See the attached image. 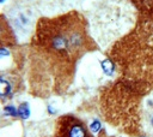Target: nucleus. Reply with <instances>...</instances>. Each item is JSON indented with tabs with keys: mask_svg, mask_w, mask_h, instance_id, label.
Instances as JSON below:
<instances>
[{
	"mask_svg": "<svg viewBox=\"0 0 153 137\" xmlns=\"http://www.w3.org/2000/svg\"><path fill=\"white\" fill-rule=\"evenodd\" d=\"M95 48L87 22L79 12L41 18L30 43V80L35 94H62L73 81L77 63Z\"/></svg>",
	"mask_w": 153,
	"mask_h": 137,
	"instance_id": "nucleus-1",
	"label": "nucleus"
},
{
	"mask_svg": "<svg viewBox=\"0 0 153 137\" xmlns=\"http://www.w3.org/2000/svg\"><path fill=\"white\" fill-rule=\"evenodd\" d=\"M110 59L120 67L125 80L133 82L153 81V21L141 18L136 28L117 41Z\"/></svg>",
	"mask_w": 153,
	"mask_h": 137,
	"instance_id": "nucleus-2",
	"label": "nucleus"
},
{
	"mask_svg": "<svg viewBox=\"0 0 153 137\" xmlns=\"http://www.w3.org/2000/svg\"><path fill=\"white\" fill-rule=\"evenodd\" d=\"M55 137H93L86 125L71 114L61 115L56 120Z\"/></svg>",
	"mask_w": 153,
	"mask_h": 137,
	"instance_id": "nucleus-3",
	"label": "nucleus"
},
{
	"mask_svg": "<svg viewBox=\"0 0 153 137\" xmlns=\"http://www.w3.org/2000/svg\"><path fill=\"white\" fill-rule=\"evenodd\" d=\"M141 126L144 134L153 137V95L147 96L141 110Z\"/></svg>",
	"mask_w": 153,
	"mask_h": 137,
	"instance_id": "nucleus-4",
	"label": "nucleus"
},
{
	"mask_svg": "<svg viewBox=\"0 0 153 137\" xmlns=\"http://www.w3.org/2000/svg\"><path fill=\"white\" fill-rule=\"evenodd\" d=\"M31 12L28 10L17 8L12 11V23L17 30L26 34L31 29Z\"/></svg>",
	"mask_w": 153,
	"mask_h": 137,
	"instance_id": "nucleus-5",
	"label": "nucleus"
},
{
	"mask_svg": "<svg viewBox=\"0 0 153 137\" xmlns=\"http://www.w3.org/2000/svg\"><path fill=\"white\" fill-rule=\"evenodd\" d=\"M16 43L15 31L4 15H0V46H12Z\"/></svg>",
	"mask_w": 153,
	"mask_h": 137,
	"instance_id": "nucleus-6",
	"label": "nucleus"
},
{
	"mask_svg": "<svg viewBox=\"0 0 153 137\" xmlns=\"http://www.w3.org/2000/svg\"><path fill=\"white\" fill-rule=\"evenodd\" d=\"M130 3L136 7L141 18L153 21V0H130Z\"/></svg>",
	"mask_w": 153,
	"mask_h": 137,
	"instance_id": "nucleus-7",
	"label": "nucleus"
},
{
	"mask_svg": "<svg viewBox=\"0 0 153 137\" xmlns=\"http://www.w3.org/2000/svg\"><path fill=\"white\" fill-rule=\"evenodd\" d=\"M13 84L6 80V77H0V97H8L13 93Z\"/></svg>",
	"mask_w": 153,
	"mask_h": 137,
	"instance_id": "nucleus-8",
	"label": "nucleus"
},
{
	"mask_svg": "<svg viewBox=\"0 0 153 137\" xmlns=\"http://www.w3.org/2000/svg\"><path fill=\"white\" fill-rule=\"evenodd\" d=\"M18 114L20 118H23V119H28L29 118V115H30V110H29V105L26 102L22 103L19 106V108H18Z\"/></svg>",
	"mask_w": 153,
	"mask_h": 137,
	"instance_id": "nucleus-9",
	"label": "nucleus"
},
{
	"mask_svg": "<svg viewBox=\"0 0 153 137\" xmlns=\"http://www.w3.org/2000/svg\"><path fill=\"white\" fill-rule=\"evenodd\" d=\"M91 129H92L95 132H98V131H99V129H100V124H99L98 122L92 123V125H91Z\"/></svg>",
	"mask_w": 153,
	"mask_h": 137,
	"instance_id": "nucleus-10",
	"label": "nucleus"
},
{
	"mask_svg": "<svg viewBox=\"0 0 153 137\" xmlns=\"http://www.w3.org/2000/svg\"><path fill=\"white\" fill-rule=\"evenodd\" d=\"M6 112H7V113H10L11 115H16V111H15V108H13L12 106L6 107Z\"/></svg>",
	"mask_w": 153,
	"mask_h": 137,
	"instance_id": "nucleus-11",
	"label": "nucleus"
}]
</instances>
